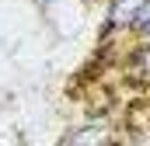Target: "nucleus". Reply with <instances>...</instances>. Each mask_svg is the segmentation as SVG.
<instances>
[{
    "instance_id": "obj_1",
    "label": "nucleus",
    "mask_w": 150,
    "mask_h": 146,
    "mask_svg": "<svg viewBox=\"0 0 150 146\" xmlns=\"http://www.w3.org/2000/svg\"><path fill=\"white\" fill-rule=\"evenodd\" d=\"M147 11H150V0H115L112 4V25H140L143 18H147Z\"/></svg>"
},
{
    "instance_id": "obj_2",
    "label": "nucleus",
    "mask_w": 150,
    "mask_h": 146,
    "mask_svg": "<svg viewBox=\"0 0 150 146\" xmlns=\"http://www.w3.org/2000/svg\"><path fill=\"white\" fill-rule=\"evenodd\" d=\"M67 146H108V129H101V125L74 129L67 136Z\"/></svg>"
},
{
    "instance_id": "obj_3",
    "label": "nucleus",
    "mask_w": 150,
    "mask_h": 146,
    "mask_svg": "<svg viewBox=\"0 0 150 146\" xmlns=\"http://www.w3.org/2000/svg\"><path fill=\"white\" fill-rule=\"evenodd\" d=\"M133 70L140 80H150V45H143L136 56H133Z\"/></svg>"
},
{
    "instance_id": "obj_4",
    "label": "nucleus",
    "mask_w": 150,
    "mask_h": 146,
    "mask_svg": "<svg viewBox=\"0 0 150 146\" xmlns=\"http://www.w3.org/2000/svg\"><path fill=\"white\" fill-rule=\"evenodd\" d=\"M140 28H143V32H150V11H147V18L140 21Z\"/></svg>"
}]
</instances>
